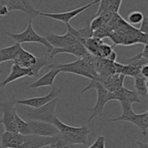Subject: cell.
I'll return each mask as SVG.
<instances>
[{
    "mask_svg": "<svg viewBox=\"0 0 148 148\" xmlns=\"http://www.w3.org/2000/svg\"><path fill=\"white\" fill-rule=\"evenodd\" d=\"M11 38H12L17 43L21 45L23 43H38L40 44L43 45L47 49L48 52L50 53L53 50V47L49 44V42L46 39V38L40 36L34 30L32 24V20H30L27 24V27L20 33H6Z\"/></svg>",
    "mask_w": 148,
    "mask_h": 148,
    "instance_id": "cell-6",
    "label": "cell"
},
{
    "mask_svg": "<svg viewBox=\"0 0 148 148\" xmlns=\"http://www.w3.org/2000/svg\"><path fill=\"white\" fill-rule=\"evenodd\" d=\"M49 64L48 62L47 58L45 56H40V57H37V62H36V64L30 68L32 74V77H37L39 75V72L41 70L42 68L45 67L46 66Z\"/></svg>",
    "mask_w": 148,
    "mask_h": 148,
    "instance_id": "cell-25",
    "label": "cell"
},
{
    "mask_svg": "<svg viewBox=\"0 0 148 148\" xmlns=\"http://www.w3.org/2000/svg\"><path fill=\"white\" fill-rule=\"evenodd\" d=\"M115 95L116 101L119 102H126L133 104L134 103H140V98L134 91L130 90L126 88H121L120 90L113 92Z\"/></svg>",
    "mask_w": 148,
    "mask_h": 148,
    "instance_id": "cell-20",
    "label": "cell"
},
{
    "mask_svg": "<svg viewBox=\"0 0 148 148\" xmlns=\"http://www.w3.org/2000/svg\"><path fill=\"white\" fill-rule=\"evenodd\" d=\"M140 75L143 77L148 79V66L145 65V66H143L140 69Z\"/></svg>",
    "mask_w": 148,
    "mask_h": 148,
    "instance_id": "cell-33",
    "label": "cell"
},
{
    "mask_svg": "<svg viewBox=\"0 0 148 148\" xmlns=\"http://www.w3.org/2000/svg\"><path fill=\"white\" fill-rule=\"evenodd\" d=\"M99 0H95V1H90V2L88 3V4H85V5L82 6V7H79L78 8L75 9V10H69V11L64 12H59V13H47V12H39L38 13V15L43 16V17H49L51 19H53L54 20H57V21L62 22V23H64L65 25L69 24V21H70L72 19H73L74 17H75L76 16H77L78 14H79L80 13H82V12L85 11L86 10H88V8L91 7L92 6L95 5V4L99 3Z\"/></svg>",
    "mask_w": 148,
    "mask_h": 148,
    "instance_id": "cell-8",
    "label": "cell"
},
{
    "mask_svg": "<svg viewBox=\"0 0 148 148\" xmlns=\"http://www.w3.org/2000/svg\"><path fill=\"white\" fill-rule=\"evenodd\" d=\"M49 146H46V147H42V148H49Z\"/></svg>",
    "mask_w": 148,
    "mask_h": 148,
    "instance_id": "cell-36",
    "label": "cell"
},
{
    "mask_svg": "<svg viewBox=\"0 0 148 148\" xmlns=\"http://www.w3.org/2000/svg\"><path fill=\"white\" fill-rule=\"evenodd\" d=\"M31 130L32 135L43 137H54L59 133L54 124L51 123L30 120L27 121Z\"/></svg>",
    "mask_w": 148,
    "mask_h": 148,
    "instance_id": "cell-11",
    "label": "cell"
},
{
    "mask_svg": "<svg viewBox=\"0 0 148 148\" xmlns=\"http://www.w3.org/2000/svg\"><path fill=\"white\" fill-rule=\"evenodd\" d=\"M121 75H124V77L129 76L132 77L133 78H135L137 77L140 76V70L138 69L137 68L134 67L130 65H124L123 66L121 72Z\"/></svg>",
    "mask_w": 148,
    "mask_h": 148,
    "instance_id": "cell-28",
    "label": "cell"
},
{
    "mask_svg": "<svg viewBox=\"0 0 148 148\" xmlns=\"http://www.w3.org/2000/svg\"><path fill=\"white\" fill-rule=\"evenodd\" d=\"M88 148H106V139L103 136H99L93 143Z\"/></svg>",
    "mask_w": 148,
    "mask_h": 148,
    "instance_id": "cell-30",
    "label": "cell"
},
{
    "mask_svg": "<svg viewBox=\"0 0 148 148\" xmlns=\"http://www.w3.org/2000/svg\"><path fill=\"white\" fill-rule=\"evenodd\" d=\"M14 116L17 133L23 136L32 135L31 130H30L28 122H27V121H25V120H23V119L18 115V114L17 113L16 108H14Z\"/></svg>",
    "mask_w": 148,
    "mask_h": 148,
    "instance_id": "cell-23",
    "label": "cell"
},
{
    "mask_svg": "<svg viewBox=\"0 0 148 148\" xmlns=\"http://www.w3.org/2000/svg\"><path fill=\"white\" fill-rule=\"evenodd\" d=\"M71 148H88L86 145H71Z\"/></svg>",
    "mask_w": 148,
    "mask_h": 148,
    "instance_id": "cell-35",
    "label": "cell"
},
{
    "mask_svg": "<svg viewBox=\"0 0 148 148\" xmlns=\"http://www.w3.org/2000/svg\"><path fill=\"white\" fill-rule=\"evenodd\" d=\"M137 144L139 148H148V145L147 143H143V142L140 141V140H137Z\"/></svg>",
    "mask_w": 148,
    "mask_h": 148,
    "instance_id": "cell-34",
    "label": "cell"
},
{
    "mask_svg": "<svg viewBox=\"0 0 148 148\" xmlns=\"http://www.w3.org/2000/svg\"><path fill=\"white\" fill-rule=\"evenodd\" d=\"M147 36L127 23L120 28L111 32L108 38L113 41L112 46L114 47L118 45L132 46L136 43L146 45L147 44Z\"/></svg>",
    "mask_w": 148,
    "mask_h": 148,
    "instance_id": "cell-3",
    "label": "cell"
},
{
    "mask_svg": "<svg viewBox=\"0 0 148 148\" xmlns=\"http://www.w3.org/2000/svg\"><path fill=\"white\" fill-rule=\"evenodd\" d=\"M134 92L139 97L147 96L148 92L147 81L148 79L143 77L142 75L134 78Z\"/></svg>",
    "mask_w": 148,
    "mask_h": 148,
    "instance_id": "cell-24",
    "label": "cell"
},
{
    "mask_svg": "<svg viewBox=\"0 0 148 148\" xmlns=\"http://www.w3.org/2000/svg\"><path fill=\"white\" fill-rule=\"evenodd\" d=\"M79 42L83 45V46L86 49L88 53L93 55V56H97V55H98V47H99L100 45L103 41L101 39L97 38H95L92 36V37L89 38L79 40Z\"/></svg>",
    "mask_w": 148,
    "mask_h": 148,
    "instance_id": "cell-22",
    "label": "cell"
},
{
    "mask_svg": "<svg viewBox=\"0 0 148 148\" xmlns=\"http://www.w3.org/2000/svg\"><path fill=\"white\" fill-rule=\"evenodd\" d=\"M25 136L18 133L4 132L1 137V147L2 148H18L23 143Z\"/></svg>",
    "mask_w": 148,
    "mask_h": 148,
    "instance_id": "cell-18",
    "label": "cell"
},
{
    "mask_svg": "<svg viewBox=\"0 0 148 148\" xmlns=\"http://www.w3.org/2000/svg\"><path fill=\"white\" fill-rule=\"evenodd\" d=\"M0 148H2V147H1V145H0Z\"/></svg>",
    "mask_w": 148,
    "mask_h": 148,
    "instance_id": "cell-37",
    "label": "cell"
},
{
    "mask_svg": "<svg viewBox=\"0 0 148 148\" xmlns=\"http://www.w3.org/2000/svg\"><path fill=\"white\" fill-rule=\"evenodd\" d=\"M32 77L31 70L30 69H25V68L21 67L17 64L13 62L11 65L10 72L8 76L5 78L3 81L0 82V86L5 87L10 82L15 81L17 79L23 77Z\"/></svg>",
    "mask_w": 148,
    "mask_h": 148,
    "instance_id": "cell-14",
    "label": "cell"
},
{
    "mask_svg": "<svg viewBox=\"0 0 148 148\" xmlns=\"http://www.w3.org/2000/svg\"><path fill=\"white\" fill-rule=\"evenodd\" d=\"M63 53L73 54L76 57H77V59H79V58H82L86 56L88 53V51L84 47L83 45L79 41L77 43H75V44L66 46V47L64 48H62V49H55V48H53V50L49 53V57L53 58L57 54Z\"/></svg>",
    "mask_w": 148,
    "mask_h": 148,
    "instance_id": "cell-15",
    "label": "cell"
},
{
    "mask_svg": "<svg viewBox=\"0 0 148 148\" xmlns=\"http://www.w3.org/2000/svg\"><path fill=\"white\" fill-rule=\"evenodd\" d=\"M37 62V56L33 55L30 52L22 49L19 54L17 55V58L13 61L14 63L17 64L21 67L25 68V69H30L36 64Z\"/></svg>",
    "mask_w": 148,
    "mask_h": 148,
    "instance_id": "cell-19",
    "label": "cell"
},
{
    "mask_svg": "<svg viewBox=\"0 0 148 148\" xmlns=\"http://www.w3.org/2000/svg\"><path fill=\"white\" fill-rule=\"evenodd\" d=\"M45 38L53 49H62L79 42L76 38L74 37L68 31L63 35H56L52 33H48Z\"/></svg>",
    "mask_w": 148,
    "mask_h": 148,
    "instance_id": "cell-13",
    "label": "cell"
},
{
    "mask_svg": "<svg viewBox=\"0 0 148 148\" xmlns=\"http://www.w3.org/2000/svg\"><path fill=\"white\" fill-rule=\"evenodd\" d=\"M113 48L114 47L112 46H110V45L103 42L100 45L99 47H98V55H97V56L100 58H102V59H107L109 57L110 55L111 54V53L114 51Z\"/></svg>",
    "mask_w": 148,
    "mask_h": 148,
    "instance_id": "cell-26",
    "label": "cell"
},
{
    "mask_svg": "<svg viewBox=\"0 0 148 148\" xmlns=\"http://www.w3.org/2000/svg\"><path fill=\"white\" fill-rule=\"evenodd\" d=\"M0 2L5 6L9 12L14 10H20L28 14L32 18H35L38 15V11L34 9L30 1L26 0H0Z\"/></svg>",
    "mask_w": 148,
    "mask_h": 148,
    "instance_id": "cell-12",
    "label": "cell"
},
{
    "mask_svg": "<svg viewBox=\"0 0 148 148\" xmlns=\"http://www.w3.org/2000/svg\"><path fill=\"white\" fill-rule=\"evenodd\" d=\"M22 49L21 45L17 43L8 47L0 49V64L7 61H14Z\"/></svg>",
    "mask_w": 148,
    "mask_h": 148,
    "instance_id": "cell-21",
    "label": "cell"
},
{
    "mask_svg": "<svg viewBox=\"0 0 148 148\" xmlns=\"http://www.w3.org/2000/svg\"><path fill=\"white\" fill-rule=\"evenodd\" d=\"M15 103L16 101L13 98L12 100H10L8 102L1 104L0 106L3 108L2 116L0 119V124L4 125L6 132L12 133H17L14 116V110L15 108L14 104Z\"/></svg>",
    "mask_w": 148,
    "mask_h": 148,
    "instance_id": "cell-10",
    "label": "cell"
},
{
    "mask_svg": "<svg viewBox=\"0 0 148 148\" xmlns=\"http://www.w3.org/2000/svg\"><path fill=\"white\" fill-rule=\"evenodd\" d=\"M53 140V137H38L35 135L25 136L24 142L18 148H42L50 145Z\"/></svg>",
    "mask_w": 148,
    "mask_h": 148,
    "instance_id": "cell-17",
    "label": "cell"
},
{
    "mask_svg": "<svg viewBox=\"0 0 148 148\" xmlns=\"http://www.w3.org/2000/svg\"><path fill=\"white\" fill-rule=\"evenodd\" d=\"M94 57L95 56L88 53L85 56L77 59L73 62L68 64H51L48 65L47 68L60 69L62 72L75 74L90 79H95L98 74L94 67Z\"/></svg>",
    "mask_w": 148,
    "mask_h": 148,
    "instance_id": "cell-1",
    "label": "cell"
},
{
    "mask_svg": "<svg viewBox=\"0 0 148 148\" xmlns=\"http://www.w3.org/2000/svg\"><path fill=\"white\" fill-rule=\"evenodd\" d=\"M100 5L98 7V10L97 11L96 14L95 16H98L99 14H102V13L108 11V4H109V0H101L99 1Z\"/></svg>",
    "mask_w": 148,
    "mask_h": 148,
    "instance_id": "cell-31",
    "label": "cell"
},
{
    "mask_svg": "<svg viewBox=\"0 0 148 148\" xmlns=\"http://www.w3.org/2000/svg\"><path fill=\"white\" fill-rule=\"evenodd\" d=\"M62 92V88H53L49 93L47 95H43L40 97H33V98H27V99L18 100L16 101V103L20 105L27 106L32 107L33 109L40 108L46 104L49 103L55 98H59L60 94Z\"/></svg>",
    "mask_w": 148,
    "mask_h": 148,
    "instance_id": "cell-9",
    "label": "cell"
},
{
    "mask_svg": "<svg viewBox=\"0 0 148 148\" xmlns=\"http://www.w3.org/2000/svg\"><path fill=\"white\" fill-rule=\"evenodd\" d=\"M59 98H55L40 108L32 109L27 113V116L30 120L40 121L43 122L53 123V119L57 116L56 114V108Z\"/></svg>",
    "mask_w": 148,
    "mask_h": 148,
    "instance_id": "cell-7",
    "label": "cell"
},
{
    "mask_svg": "<svg viewBox=\"0 0 148 148\" xmlns=\"http://www.w3.org/2000/svg\"><path fill=\"white\" fill-rule=\"evenodd\" d=\"M144 14L139 11H133L131 12L128 14V21L129 24L130 25L133 26L135 25L140 24L143 22L144 18Z\"/></svg>",
    "mask_w": 148,
    "mask_h": 148,
    "instance_id": "cell-27",
    "label": "cell"
},
{
    "mask_svg": "<svg viewBox=\"0 0 148 148\" xmlns=\"http://www.w3.org/2000/svg\"><path fill=\"white\" fill-rule=\"evenodd\" d=\"M54 124L59 130V136L62 141L67 145H86L88 134L90 130L87 125L79 127L67 125L59 120L57 116L53 119Z\"/></svg>",
    "mask_w": 148,
    "mask_h": 148,
    "instance_id": "cell-2",
    "label": "cell"
},
{
    "mask_svg": "<svg viewBox=\"0 0 148 148\" xmlns=\"http://www.w3.org/2000/svg\"><path fill=\"white\" fill-rule=\"evenodd\" d=\"M122 3V0H109L108 11L113 14H119L120 7Z\"/></svg>",
    "mask_w": 148,
    "mask_h": 148,
    "instance_id": "cell-29",
    "label": "cell"
},
{
    "mask_svg": "<svg viewBox=\"0 0 148 148\" xmlns=\"http://www.w3.org/2000/svg\"><path fill=\"white\" fill-rule=\"evenodd\" d=\"M92 88L96 90L98 95H97V101L95 105L92 108L88 109V111L90 112V119L88 120L89 123L92 121L95 117L103 116L104 108L107 103L111 101H116L115 95L113 92H108L99 82L94 80V79H90V83L81 90L80 93L83 94L84 92H87L90 89H92Z\"/></svg>",
    "mask_w": 148,
    "mask_h": 148,
    "instance_id": "cell-4",
    "label": "cell"
},
{
    "mask_svg": "<svg viewBox=\"0 0 148 148\" xmlns=\"http://www.w3.org/2000/svg\"><path fill=\"white\" fill-rule=\"evenodd\" d=\"M49 71H48L45 75L38 78L34 82L30 84L29 85V88L37 89V88H42V87L52 86L53 85L55 78L59 73L62 72V71L60 69H56V68L53 67L49 68Z\"/></svg>",
    "mask_w": 148,
    "mask_h": 148,
    "instance_id": "cell-16",
    "label": "cell"
},
{
    "mask_svg": "<svg viewBox=\"0 0 148 148\" xmlns=\"http://www.w3.org/2000/svg\"><path fill=\"white\" fill-rule=\"evenodd\" d=\"M138 29L141 33L148 35V18L147 16H144L143 22H142L141 25H140V27Z\"/></svg>",
    "mask_w": 148,
    "mask_h": 148,
    "instance_id": "cell-32",
    "label": "cell"
},
{
    "mask_svg": "<svg viewBox=\"0 0 148 148\" xmlns=\"http://www.w3.org/2000/svg\"><path fill=\"white\" fill-rule=\"evenodd\" d=\"M122 113L121 115L114 119H111L108 121H124L132 123L139 127L143 134L147 135L148 129V111L142 114H136L132 108V104L126 102H120Z\"/></svg>",
    "mask_w": 148,
    "mask_h": 148,
    "instance_id": "cell-5",
    "label": "cell"
}]
</instances>
